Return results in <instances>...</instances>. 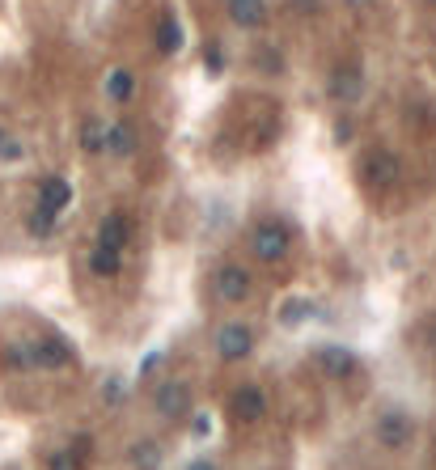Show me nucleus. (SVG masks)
<instances>
[{
  "label": "nucleus",
  "instance_id": "f257e3e1",
  "mask_svg": "<svg viewBox=\"0 0 436 470\" xmlns=\"http://www.w3.org/2000/svg\"><path fill=\"white\" fill-rule=\"evenodd\" d=\"M292 242H297V229H292L284 216H259L246 234V250L255 255L263 267H279V263L292 255Z\"/></svg>",
  "mask_w": 436,
  "mask_h": 470
},
{
  "label": "nucleus",
  "instance_id": "f03ea898",
  "mask_svg": "<svg viewBox=\"0 0 436 470\" xmlns=\"http://www.w3.org/2000/svg\"><path fill=\"white\" fill-rule=\"evenodd\" d=\"M212 297L220 305H246V301L255 297V272L246 267V263H217L212 267Z\"/></svg>",
  "mask_w": 436,
  "mask_h": 470
},
{
  "label": "nucleus",
  "instance_id": "7ed1b4c3",
  "mask_svg": "<svg viewBox=\"0 0 436 470\" xmlns=\"http://www.w3.org/2000/svg\"><path fill=\"white\" fill-rule=\"evenodd\" d=\"M356 178H360L364 186H373V191H381V186H394L402 178V161L394 157V149H386V145H373V149H364L360 161H356Z\"/></svg>",
  "mask_w": 436,
  "mask_h": 470
},
{
  "label": "nucleus",
  "instance_id": "20e7f679",
  "mask_svg": "<svg viewBox=\"0 0 436 470\" xmlns=\"http://www.w3.org/2000/svg\"><path fill=\"white\" fill-rule=\"evenodd\" d=\"M212 352H217V360H225V365L250 360L255 356V331H250L242 318H225L217 331H212Z\"/></svg>",
  "mask_w": 436,
  "mask_h": 470
},
{
  "label": "nucleus",
  "instance_id": "39448f33",
  "mask_svg": "<svg viewBox=\"0 0 436 470\" xmlns=\"http://www.w3.org/2000/svg\"><path fill=\"white\" fill-rule=\"evenodd\" d=\"M229 420L233 424H242V428H250V424L267 420V411H271V398H267V390L259 382H242V385H233V395H229Z\"/></svg>",
  "mask_w": 436,
  "mask_h": 470
},
{
  "label": "nucleus",
  "instance_id": "423d86ee",
  "mask_svg": "<svg viewBox=\"0 0 436 470\" xmlns=\"http://www.w3.org/2000/svg\"><path fill=\"white\" fill-rule=\"evenodd\" d=\"M373 436H377V445L386 449V454H402V449L415 441V420L402 407H386L381 415H377V424H373Z\"/></svg>",
  "mask_w": 436,
  "mask_h": 470
},
{
  "label": "nucleus",
  "instance_id": "0eeeda50",
  "mask_svg": "<svg viewBox=\"0 0 436 470\" xmlns=\"http://www.w3.org/2000/svg\"><path fill=\"white\" fill-rule=\"evenodd\" d=\"M153 411H157V420H166V424H182L191 415V385L182 382V377L157 382L153 385Z\"/></svg>",
  "mask_w": 436,
  "mask_h": 470
},
{
  "label": "nucleus",
  "instance_id": "6e6552de",
  "mask_svg": "<svg viewBox=\"0 0 436 470\" xmlns=\"http://www.w3.org/2000/svg\"><path fill=\"white\" fill-rule=\"evenodd\" d=\"M314 369L327 377V382H351L360 373V356L343 344H318L314 347Z\"/></svg>",
  "mask_w": 436,
  "mask_h": 470
},
{
  "label": "nucleus",
  "instance_id": "1a4fd4ad",
  "mask_svg": "<svg viewBox=\"0 0 436 470\" xmlns=\"http://www.w3.org/2000/svg\"><path fill=\"white\" fill-rule=\"evenodd\" d=\"M327 98L340 106H356L364 98V68L356 60H340L327 73Z\"/></svg>",
  "mask_w": 436,
  "mask_h": 470
},
{
  "label": "nucleus",
  "instance_id": "9d476101",
  "mask_svg": "<svg viewBox=\"0 0 436 470\" xmlns=\"http://www.w3.org/2000/svg\"><path fill=\"white\" fill-rule=\"evenodd\" d=\"M132 237H136V221H132V212H106L102 216V225H97V237H94V246H106V250H119V255H127V246H132Z\"/></svg>",
  "mask_w": 436,
  "mask_h": 470
},
{
  "label": "nucleus",
  "instance_id": "9b49d317",
  "mask_svg": "<svg viewBox=\"0 0 436 470\" xmlns=\"http://www.w3.org/2000/svg\"><path fill=\"white\" fill-rule=\"evenodd\" d=\"M30 352H35V369H68L73 365V344L64 339V335L47 331V335H38L35 344H30Z\"/></svg>",
  "mask_w": 436,
  "mask_h": 470
},
{
  "label": "nucleus",
  "instance_id": "f8f14e48",
  "mask_svg": "<svg viewBox=\"0 0 436 470\" xmlns=\"http://www.w3.org/2000/svg\"><path fill=\"white\" fill-rule=\"evenodd\" d=\"M225 17H229L233 30H246V35H255L267 25V0H225Z\"/></svg>",
  "mask_w": 436,
  "mask_h": 470
},
{
  "label": "nucleus",
  "instance_id": "ddd939ff",
  "mask_svg": "<svg viewBox=\"0 0 436 470\" xmlns=\"http://www.w3.org/2000/svg\"><path fill=\"white\" fill-rule=\"evenodd\" d=\"M136 89H140V81H136V73L127 68V64H115V68H106V81H102V94H106V102H115V106H132Z\"/></svg>",
  "mask_w": 436,
  "mask_h": 470
},
{
  "label": "nucleus",
  "instance_id": "4468645a",
  "mask_svg": "<svg viewBox=\"0 0 436 470\" xmlns=\"http://www.w3.org/2000/svg\"><path fill=\"white\" fill-rule=\"evenodd\" d=\"M136 149H140V132H136V124L127 119V115H119V119H110L106 124V153L110 157H136Z\"/></svg>",
  "mask_w": 436,
  "mask_h": 470
},
{
  "label": "nucleus",
  "instance_id": "2eb2a0df",
  "mask_svg": "<svg viewBox=\"0 0 436 470\" xmlns=\"http://www.w3.org/2000/svg\"><path fill=\"white\" fill-rule=\"evenodd\" d=\"M276 318H279V326H305L309 318H318V301L305 297V293H292V297L279 301Z\"/></svg>",
  "mask_w": 436,
  "mask_h": 470
},
{
  "label": "nucleus",
  "instance_id": "dca6fc26",
  "mask_svg": "<svg viewBox=\"0 0 436 470\" xmlns=\"http://www.w3.org/2000/svg\"><path fill=\"white\" fill-rule=\"evenodd\" d=\"M38 204L51 208V212H64L68 204H73V183L60 178V174H47V178L38 183Z\"/></svg>",
  "mask_w": 436,
  "mask_h": 470
},
{
  "label": "nucleus",
  "instance_id": "f3484780",
  "mask_svg": "<svg viewBox=\"0 0 436 470\" xmlns=\"http://www.w3.org/2000/svg\"><path fill=\"white\" fill-rule=\"evenodd\" d=\"M89 275H97V280L123 275V255L119 250H106V246H94L89 250Z\"/></svg>",
  "mask_w": 436,
  "mask_h": 470
},
{
  "label": "nucleus",
  "instance_id": "a211bd4d",
  "mask_svg": "<svg viewBox=\"0 0 436 470\" xmlns=\"http://www.w3.org/2000/svg\"><path fill=\"white\" fill-rule=\"evenodd\" d=\"M81 153L86 157H106V124L97 119V115H89L86 124H81Z\"/></svg>",
  "mask_w": 436,
  "mask_h": 470
},
{
  "label": "nucleus",
  "instance_id": "6ab92c4d",
  "mask_svg": "<svg viewBox=\"0 0 436 470\" xmlns=\"http://www.w3.org/2000/svg\"><path fill=\"white\" fill-rule=\"evenodd\" d=\"M157 47H161V55H178L182 51V25H178V17L174 13H161L157 17Z\"/></svg>",
  "mask_w": 436,
  "mask_h": 470
},
{
  "label": "nucleus",
  "instance_id": "aec40b11",
  "mask_svg": "<svg viewBox=\"0 0 436 470\" xmlns=\"http://www.w3.org/2000/svg\"><path fill=\"white\" fill-rule=\"evenodd\" d=\"M56 229H60V212H51V208H43V204H35L30 216H25V234L43 242V237H51Z\"/></svg>",
  "mask_w": 436,
  "mask_h": 470
},
{
  "label": "nucleus",
  "instance_id": "412c9836",
  "mask_svg": "<svg viewBox=\"0 0 436 470\" xmlns=\"http://www.w3.org/2000/svg\"><path fill=\"white\" fill-rule=\"evenodd\" d=\"M5 365L9 369H35V352H30V344H5Z\"/></svg>",
  "mask_w": 436,
  "mask_h": 470
},
{
  "label": "nucleus",
  "instance_id": "4be33fe9",
  "mask_svg": "<svg viewBox=\"0 0 436 470\" xmlns=\"http://www.w3.org/2000/svg\"><path fill=\"white\" fill-rule=\"evenodd\" d=\"M47 470H81V458L73 449H56V454H47Z\"/></svg>",
  "mask_w": 436,
  "mask_h": 470
},
{
  "label": "nucleus",
  "instance_id": "5701e85b",
  "mask_svg": "<svg viewBox=\"0 0 436 470\" xmlns=\"http://www.w3.org/2000/svg\"><path fill=\"white\" fill-rule=\"evenodd\" d=\"M292 13H301V17H314L318 9H322V0H289Z\"/></svg>",
  "mask_w": 436,
  "mask_h": 470
},
{
  "label": "nucleus",
  "instance_id": "b1692460",
  "mask_svg": "<svg viewBox=\"0 0 436 470\" xmlns=\"http://www.w3.org/2000/svg\"><path fill=\"white\" fill-rule=\"evenodd\" d=\"M351 13H369V9H377V0H343Z\"/></svg>",
  "mask_w": 436,
  "mask_h": 470
},
{
  "label": "nucleus",
  "instance_id": "393cba45",
  "mask_svg": "<svg viewBox=\"0 0 436 470\" xmlns=\"http://www.w3.org/2000/svg\"><path fill=\"white\" fill-rule=\"evenodd\" d=\"M187 470H217V462H208V458H195L191 466H187Z\"/></svg>",
  "mask_w": 436,
  "mask_h": 470
},
{
  "label": "nucleus",
  "instance_id": "a878e982",
  "mask_svg": "<svg viewBox=\"0 0 436 470\" xmlns=\"http://www.w3.org/2000/svg\"><path fill=\"white\" fill-rule=\"evenodd\" d=\"M5 140H9V136H5V132H0V145H5Z\"/></svg>",
  "mask_w": 436,
  "mask_h": 470
},
{
  "label": "nucleus",
  "instance_id": "bb28decb",
  "mask_svg": "<svg viewBox=\"0 0 436 470\" xmlns=\"http://www.w3.org/2000/svg\"><path fill=\"white\" fill-rule=\"evenodd\" d=\"M428 5H436V0H428Z\"/></svg>",
  "mask_w": 436,
  "mask_h": 470
}]
</instances>
